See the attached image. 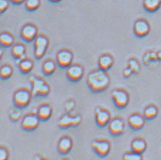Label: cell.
Returning a JSON list of instances; mask_svg holds the SVG:
<instances>
[{"mask_svg":"<svg viewBox=\"0 0 161 160\" xmlns=\"http://www.w3.org/2000/svg\"><path fill=\"white\" fill-rule=\"evenodd\" d=\"M9 158L8 150L4 146H0V160H6Z\"/></svg>","mask_w":161,"mask_h":160,"instance_id":"obj_30","label":"cell"},{"mask_svg":"<svg viewBox=\"0 0 161 160\" xmlns=\"http://www.w3.org/2000/svg\"><path fill=\"white\" fill-rule=\"evenodd\" d=\"M33 159H34L35 160H41L42 159V156H40L39 155V154H36V155L35 156H34V158H33Z\"/></svg>","mask_w":161,"mask_h":160,"instance_id":"obj_36","label":"cell"},{"mask_svg":"<svg viewBox=\"0 0 161 160\" xmlns=\"http://www.w3.org/2000/svg\"><path fill=\"white\" fill-rule=\"evenodd\" d=\"M158 114V109L155 105H148L144 109V115L146 120H151L156 118Z\"/></svg>","mask_w":161,"mask_h":160,"instance_id":"obj_26","label":"cell"},{"mask_svg":"<svg viewBox=\"0 0 161 160\" xmlns=\"http://www.w3.org/2000/svg\"><path fill=\"white\" fill-rule=\"evenodd\" d=\"M32 97L33 95L31 91L25 88H19L15 91L13 94V104L18 108H26L31 104Z\"/></svg>","mask_w":161,"mask_h":160,"instance_id":"obj_3","label":"cell"},{"mask_svg":"<svg viewBox=\"0 0 161 160\" xmlns=\"http://www.w3.org/2000/svg\"><path fill=\"white\" fill-rule=\"evenodd\" d=\"M20 72L23 74H28L32 71L34 67V63L31 59L25 58L18 65Z\"/></svg>","mask_w":161,"mask_h":160,"instance_id":"obj_24","label":"cell"},{"mask_svg":"<svg viewBox=\"0 0 161 160\" xmlns=\"http://www.w3.org/2000/svg\"><path fill=\"white\" fill-rule=\"evenodd\" d=\"M10 1L9 0H0V14H3L8 10Z\"/></svg>","mask_w":161,"mask_h":160,"instance_id":"obj_32","label":"cell"},{"mask_svg":"<svg viewBox=\"0 0 161 160\" xmlns=\"http://www.w3.org/2000/svg\"><path fill=\"white\" fill-rule=\"evenodd\" d=\"M132 70L129 67V68H126L125 69L124 71H123V76H125V77H130L131 73H132Z\"/></svg>","mask_w":161,"mask_h":160,"instance_id":"obj_34","label":"cell"},{"mask_svg":"<svg viewBox=\"0 0 161 160\" xmlns=\"http://www.w3.org/2000/svg\"><path fill=\"white\" fill-rule=\"evenodd\" d=\"M93 151L100 157H105L109 154L111 145L109 141L104 139H95L92 142Z\"/></svg>","mask_w":161,"mask_h":160,"instance_id":"obj_8","label":"cell"},{"mask_svg":"<svg viewBox=\"0 0 161 160\" xmlns=\"http://www.w3.org/2000/svg\"><path fill=\"white\" fill-rule=\"evenodd\" d=\"M114 63V57L110 54H103L99 57L98 61V67L101 70L108 71L113 67Z\"/></svg>","mask_w":161,"mask_h":160,"instance_id":"obj_19","label":"cell"},{"mask_svg":"<svg viewBox=\"0 0 161 160\" xmlns=\"http://www.w3.org/2000/svg\"><path fill=\"white\" fill-rule=\"evenodd\" d=\"M12 56L14 57L15 61V64L18 65L22 61L27 58V54H26V47L22 43H16L12 46L11 50Z\"/></svg>","mask_w":161,"mask_h":160,"instance_id":"obj_14","label":"cell"},{"mask_svg":"<svg viewBox=\"0 0 161 160\" xmlns=\"http://www.w3.org/2000/svg\"><path fill=\"white\" fill-rule=\"evenodd\" d=\"M150 24L145 19H138L134 24V33L136 36L142 38L150 33Z\"/></svg>","mask_w":161,"mask_h":160,"instance_id":"obj_15","label":"cell"},{"mask_svg":"<svg viewBox=\"0 0 161 160\" xmlns=\"http://www.w3.org/2000/svg\"><path fill=\"white\" fill-rule=\"evenodd\" d=\"M13 72H14V70L10 64H3L0 67V79L7 80L10 79L13 75Z\"/></svg>","mask_w":161,"mask_h":160,"instance_id":"obj_25","label":"cell"},{"mask_svg":"<svg viewBox=\"0 0 161 160\" xmlns=\"http://www.w3.org/2000/svg\"><path fill=\"white\" fill-rule=\"evenodd\" d=\"M73 139L69 135H64L58 143V151L61 155H67L73 148Z\"/></svg>","mask_w":161,"mask_h":160,"instance_id":"obj_16","label":"cell"},{"mask_svg":"<svg viewBox=\"0 0 161 160\" xmlns=\"http://www.w3.org/2000/svg\"><path fill=\"white\" fill-rule=\"evenodd\" d=\"M86 83L92 92L100 93L108 89L110 83V79L107 71L98 68L89 72Z\"/></svg>","mask_w":161,"mask_h":160,"instance_id":"obj_1","label":"cell"},{"mask_svg":"<svg viewBox=\"0 0 161 160\" xmlns=\"http://www.w3.org/2000/svg\"><path fill=\"white\" fill-rule=\"evenodd\" d=\"M82 116L80 115H71L70 113H67L64 114L59 118L58 121V125L59 128L62 129H66V128L70 127H76L81 123Z\"/></svg>","mask_w":161,"mask_h":160,"instance_id":"obj_7","label":"cell"},{"mask_svg":"<svg viewBox=\"0 0 161 160\" xmlns=\"http://www.w3.org/2000/svg\"><path fill=\"white\" fill-rule=\"evenodd\" d=\"M38 36V28L33 24H27L20 30V38L26 42H34Z\"/></svg>","mask_w":161,"mask_h":160,"instance_id":"obj_12","label":"cell"},{"mask_svg":"<svg viewBox=\"0 0 161 160\" xmlns=\"http://www.w3.org/2000/svg\"><path fill=\"white\" fill-rule=\"evenodd\" d=\"M84 75V68L78 64H72L66 70L67 79L73 83H77L82 79Z\"/></svg>","mask_w":161,"mask_h":160,"instance_id":"obj_11","label":"cell"},{"mask_svg":"<svg viewBox=\"0 0 161 160\" xmlns=\"http://www.w3.org/2000/svg\"><path fill=\"white\" fill-rule=\"evenodd\" d=\"M29 81L32 85L31 93L33 97H46L48 95L51 88L42 78L31 75L29 77Z\"/></svg>","mask_w":161,"mask_h":160,"instance_id":"obj_2","label":"cell"},{"mask_svg":"<svg viewBox=\"0 0 161 160\" xmlns=\"http://www.w3.org/2000/svg\"><path fill=\"white\" fill-rule=\"evenodd\" d=\"M49 2H51L52 3H59V2H61V0H48Z\"/></svg>","mask_w":161,"mask_h":160,"instance_id":"obj_37","label":"cell"},{"mask_svg":"<svg viewBox=\"0 0 161 160\" xmlns=\"http://www.w3.org/2000/svg\"><path fill=\"white\" fill-rule=\"evenodd\" d=\"M40 120L37 116L36 112H31L22 117L20 127L24 131H33L39 127Z\"/></svg>","mask_w":161,"mask_h":160,"instance_id":"obj_5","label":"cell"},{"mask_svg":"<svg viewBox=\"0 0 161 160\" xmlns=\"http://www.w3.org/2000/svg\"><path fill=\"white\" fill-rule=\"evenodd\" d=\"M9 1H10V3H12L13 5H19L25 3L26 0H9Z\"/></svg>","mask_w":161,"mask_h":160,"instance_id":"obj_33","label":"cell"},{"mask_svg":"<svg viewBox=\"0 0 161 160\" xmlns=\"http://www.w3.org/2000/svg\"><path fill=\"white\" fill-rule=\"evenodd\" d=\"M95 119L97 125L100 128H104L110 122L111 120V115L106 109L98 107L95 109Z\"/></svg>","mask_w":161,"mask_h":160,"instance_id":"obj_13","label":"cell"},{"mask_svg":"<svg viewBox=\"0 0 161 160\" xmlns=\"http://www.w3.org/2000/svg\"><path fill=\"white\" fill-rule=\"evenodd\" d=\"M73 61H74V54L70 50H60L56 55V63L59 67L62 69H67L73 64Z\"/></svg>","mask_w":161,"mask_h":160,"instance_id":"obj_10","label":"cell"},{"mask_svg":"<svg viewBox=\"0 0 161 160\" xmlns=\"http://www.w3.org/2000/svg\"><path fill=\"white\" fill-rule=\"evenodd\" d=\"M145 123V116L139 113H135L130 115L128 118V125L131 129L138 131L144 127Z\"/></svg>","mask_w":161,"mask_h":160,"instance_id":"obj_17","label":"cell"},{"mask_svg":"<svg viewBox=\"0 0 161 160\" xmlns=\"http://www.w3.org/2000/svg\"><path fill=\"white\" fill-rule=\"evenodd\" d=\"M49 45V40L44 35H39L34 40V57L37 60H40L44 55Z\"/></svg>","mask_w":161,"mask_h":160,"instance_id":"obj_6","label":"cell"},{"mask_svg":"<svg viewBox=\"0 0 161 160\" xmlns=\"http://www.w3.org/2000/svg\"><path fill=\"white\" fill-rule=\"evenodd\" d=\"M3 55H4V51H3V48L0 46V61H1L2 58H3Z\"/></svg>","mask_w":161,"mask_h":160,"instance_id":"obj_35","label":"cell"},{"mask_svg":"<svg viewBox=\"0 0 161 160\" xmlns=\"http://www.w3.org/2000/svg\"><path fill=\"white\" fill-rule=\"evenodd\" d=\"M75 106H76V103H75L74 100L70 99L67 100L66 103H65L64 109L67 113H70L75 108Z\"/></svg>","mask_w":161,"mask_h":160,"instance_id":"obj_31","label":"cell"},{"mask_svg":"<svg viewBox=\"0 0 161 160\" xmlns=\"http://www.w3.org/2000/svg\"><path fill=\"white\" fill-rule=\"evenodd\" d=\"M25 8L29 12H34L39 8L41 5L40 0H26L25 3Z\"/></svg>","mask_w":161,"mask_h":160,"instance_id":"obj_27","label":"cell"},{"mask_svg":"<svg viewBox=\"0 0 161 160\" xmlns=\"http://www.w3.org/2000/svg\"><path fill=\"white\" fill-rule=\"evenodd\" d=\"M108 131L113 136H119L124 133L126 130L125 121L120 117H114L111 119L108 125Z\"/></svg>","mask_w":161,"mask_h":160,"instance_id":"obj_9","label":"cell"},{"mask_svg":"<svg viewBox=\"0 0 161 160\" xmlns=\"http://www.w3.org/2000/svg\"><path fill=\"white\" fill-rule=\"evenodd\" d=\"M57 63L52 59H48L45 61L42 66V71L46 76H52L55 72L57 69Z\"/></svg>","mask_w":161,"mask_h":160,"instance_id":"obj_22","label":"cell"},{"mask_svg":"<svg viewBox=\"0 0 161 160\" xmlns=\"http://www.w3.org/2000/svg\"><path fill=\"white\" fill-rule=\"evenodd\" d=\"M20 109H21L18 108V107H15V108L11 109L10 112H9L8 116L12 122H17L22 118V114Z\"/></svg>","mask_w":161,"mask_h":160,"instance_id":"obj_28","label":"cell"},{"mask_svg":"<svg viewBox=\"0 0 161 160\" xmlns=\"http://www.w3.org/2000/svg\"><path fill=\"white\" fill-rule=\"evenodd\" d=\"M161 6V0H144L143 7L147 12H157Z\"/></svg>","mask_w":161,"mask_h":160,"instance_id":"obj_23","label":"cell"},{"mask_svg":"<svg viewBox=\"0 0 161 160\" xmlns=\"http://www.w3.org/2000/svg\"><path fill=\"white\" fill-rule=\"evenodd\" d=\"M111 98L114 105L119 109L126 108L130 103V94L123 88H116L111 92Z\"/></svg>","mask_w":161,"mask_h":160,"instance_id":"obj_4","label":"cell"},{"mask_svg":"<svg viewBox=\"0 0 161 160\" xmlns=\"http://www.w3.org/2000/svg\"><path fill=\"white\" fill-rule=\"evenodd\" d=\"M52 113H53V109H52L51 105L48 104H41L36 109L37 116H38L39 120L43 121V122L50 120Z\"/></svg>","mask_w":161,"mask_h":160,"instance_id":"obj_18","label":"cell"},{"mask_svg":"<svg viewBox=\"0 0 161 160\" xmlns=\"http://www.w3.org/2000/svg\"><path fill=\"white\" fill-rule=\"evenodd\" d=\"M147 148V143L143 138L137 137L135 138L131 143V150L138 153L142 154L146 150Z\"/></svg>","mask_w":161,"mask_h":160,"instance_id":"obj_21","label":"cell"},{"mask_svg":"<svg viewBox=\"0 0 161 160\" xmlns=\"http://www.w3.org/2000/svg\"><path fill=\"white\" fill-rule=\"evenodd\" d=\"M142 159V155L134 151L126 152L123 156V159L126 160H141Z\"/></svg>","mask_w":161,"mask_h":160,"instance_id":"obj_29","label":"cell"},{"mask_svg":"<svg viewBox=\"0 0 161 160\" xmlns=\"http://www.w3.org/2000/svg\"><path fill=\"white\" fill-rule=\"evenodd\" d=\"M14 44V37L11 33L4 31L0 33V46L3 48H12Z\"/></svg>","mask_w":161,"mask_h":160,"instance_id":"obj_20","label":"cell"}]
</instances>
